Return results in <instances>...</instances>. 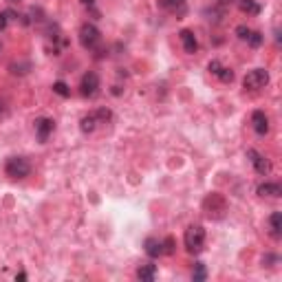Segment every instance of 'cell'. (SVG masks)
Here are the masks:
<instances>
[{
	"instance_id": "obj_1",
	"label": "cell",
	"mask_w": 282,
	"mask_h": 282,
	"mask_svg": "<svg viewBox=\"0 0 282 282\" xmlns=\"http://www.w3.org/2000/svg\"><path fill=\"white\" fill-rule=\"evenodd\" d=\"M203 212L210 220H223L227 214V201L225 196L218 194V192H210L203 198Z\"/></svg>"
},
{
	"instance_id": "obj_2",
	"label": "cell",
	"mask_w": 282,
	"mask_h": 282,
	"mask_svg": "<svg viewBox=\"0 0 282 282\" xmlns=\"http://www.w3.org/2000/svg\"><path fill=\"white\" fill-rule=\"evenodd\" d=\"M183 245L188 249V254H201L205 247V227L198 225V223L188 225V229L183 234Z\"/></svg>"
},
{
	"instance_id": "obj_3",
	"label": "cell",
	"mask_w": 282,
	"mask_h": 282,
	"mask_svg": "<svg viewBox=\"0 0 282 282\" xmlns=\"http://www.w3.org/2000/svg\"><path fill=\"white\" fill-rule=\"evenodd\" d=\"M5 174L9 179H27L31 174V163H29L25 157H9L5 161Z\"/></svg>"
},
{
	"instance_id": "obj_4",
	"label": "cell",
	"mask_w": 282,
	"mask_h": 282,
	"mask_svg": "<svg viewBox=\"0 0 282 282\" xmlns=\"http://www.w3.org/2000/svg\"><path fill=\"white\" fill-rule=\"evenodd\" d=\"M99 42H102V31L93 25V22H84V25L79 27V44L91 51V49L97 47Z\"/></svg>"
},
{
	"instance_id": "obj_5",
	"label": "cell",
	"mask_w": 282,
	"mask_h": 282,
	"mask_svg": "<svg viewBox=\"0 0 282 282\" xmlns=\"http://www.w3.org/2000/svg\"><path fill=\"white\" fill-rule=\"evenodd\" d=\"M267 84H269V71H267V69L249 71L247 75H245V79H243L245 91H260V88H265Z\"/></svg>"
},
{
	"instance_id": "obj_6",
	"label": "cell",
	"mask_w": 282,
	"mask_h": 282,
	"mask_svg": "<svg viewBox=\"0 0 282 282\" xmlns=\"http://www.w3.org/2000/svg\"><path fill=\"white\" fill-rule=\"evenodd\" d=\"M79 93H82V97H88V99H93L95 95L99 93V75L95 71H88V73L82 75Z\"/></svg>"
},
{
	"instance_id": "obj_7",
	"label": "cell",
	"mask_w": 282,
	"mask_h": 282,
	"mask_svg": "<svg viewBox=\"0 0 282 282\" xmlns=\"http://www.w3.org/2000/svg\"><path fill=\"white\" fill-rule=\"evenodd\" d=\"M247 159H249V163L251 166H254V170L260 176H269L271 174V161L265 157V154H260L258 150H254V148H251V150H247Z\"/></svg>"
},
{
	"instance_id": "obj_8",
	"label": "cell",
	"mask_w": 282,
	"mask_h": 282,
	"mask_svg": "<svg viewBox=\"0 0 282 282\" xmlns=\"http://www.w3.org/2000/svg\"><path fill=\"white\" fill-rule=\"evenodd\" d=\"M55 130V122L51 119V117H40L38 122H35V135H38V141H49L51 132Z\"/></svg>"
},
{
	"instance_id": "obj_9",
	"label": "cell",
	"mask_w": 282,
	"mask_h": 282,
	"mask_svg": "<svg viewBox=\"0 0 282 282\" xmlns=\"http://www.w3.org/2000/svg\"><path fill=\"white\" fill-rule=\"evenodd\" d=\"M179 38H181V44H183L185 53L194 55V53H196V51H198V40H196V35H194V31H190V29H181Z\"/></svg>"
},
{
	"instance_id": "obj_10",
	"label": "cell",
	"mask_w": 282,
	"mask_h": 282,
	"mask_svg": "<svg viewBox=\"0 0 282 282\" xmlns=\"http://www.w3.org/2000/svg\"><path fill=\"white\" fill-rule=\"evenodd\" d=\"M251 126H254V130L258 135H267V132H269V117H267L263 110H254V113H251Z\"/></svg>"
},
{
	"instance_id": "obj_11",
	"label": "cell",
	"mask_w": 282,
	"mask_h": 282,
	"mask_svg": "<svg viewBox=\"0 0 282 282\" xmlns=\"http://www.w3.org/2000/svg\"><path fill=\"white\" fill-rule=\"evenodd\" d=\"M258 194L267 196V198H280V196H282V185H280V183L265 181V183L258 185Z\"/></svg>"
},
{
	"instance_id": "obj_12",
	"label": "cell",
	"mask_w": 282,
	"mask_h": 282,
	"mask_svg": "<svg viewBox=\"0 0 282 282\" xmlns=\"http://www.w3.org/2000/svg\"><path fill=\"white\" fill-rule=\"evenodd\" d=\"M267 223H269V236L278 240L280 236H282V214L280 212H273Z\"/></svg>"
},
{
	"instance_id": "obj_13",
	"label": "cell",
	"mask_w": 282,
	"mask_h": 282,
	"mask_svg": "<svg viewBox=\"0 0 282 282\" xmlns=\"http://www.w3.org/2000/svg\"><path fill=\"white\" fill-rule=\"evenodd\" d=\"M137 278L139 280H144V282H152L154 278H157V265H152V263H144L137 269Z\"/></svg>"
},
{
	"instance_id": "obj_14",
	"label": "cell",
	"mask_w": 282,
	"mask_h": 282,
	"mask_svg": "<svg viewBox=\"0 0 282 282\" xmlns=\"http://www.w3.org/2000/svg\"><path fill=\"white\" fill-rule=\"evenodd\" d=\"M97 124H99V117H97V113H88V115L82 117L79 128H82V132H84V135H88V132H93L95 128H97Z\"/></svg>"
},
{
	"instance_id": "obj_15",
	"label": "cell",
	"mask_w": 282,
	"mask_h": 282,
	"mask_svg": "<svg viewBox=\"0 0 282 282\" xmlns=\"http://www.w3.org/2000/svg\"><path fill=\"white\" fill-rule=\"evenodd\" d=\"M238 7L243 13H247V16H258V13L263 11V7L258 0H238Z\"/></svg>"
},
{
	"instance_id": "obj_16",
	"label": "cell",
	"mask_w": 282,
	"mask_h": 282,
	"mask_svg": "<svg viewBox=\"0 0 282 282\" xmlns=\"http://www.w3.org/2000/svg\"><path fill=\"white\" fill-rule=\"evenodd\" d=\"M144 249H146V254L150 256V258H159V256L163 254V245H161V240H157V238H146Z\"/></svg>"
},
{
	"instance_id": "obj_17",
	"label": "cell",
	"mask_w": 282,
	"mask_h": 282,
	"mask_svg": "<svg viewBox=\"0 0 282 282\" xmlns=\"http://www.w3.org/2000/svg\"><path fill=\"white\" fill-rule=\"evenodd\" d=\"M161 7L176 13V16H181V13L185 11V0H161Z\"/></svg>"
},
{
	"instance_id": "obj_18",
	"label": "cell",
	"mask_w": 282,
	"mask_h": 282,
	"mask_svg": "<svg viewBox=\"0 0 282 282\" xmlns=\"http://www.w3.org/2000/svg\"><path fill=\"white\" fill-rule=\"evenodd\" d=\"M53 93L60 95V97H69V95H71V88H69V84H66V82L57 79V82H53Z\"/></svg>"
},
{
	"instance_id": "obj_19",
	"label": "cell",
	"mask_w": 282,
	"mask_h": 282,
	"mask_svg": "<svg viewBox=\"0 0 282 282\" xmlns=\"http://www.w3.org/2000/svg\"><path fill=\"white\" fill-rule=\"evenodd\" d=\"M205 278H207L205 265H203V263H196V265H194V271H192V280H194V282H203Z\"/></svg>"
},
{
	"instance_id": "obj_20",
	"label": "cell",
	"mask_w": 282,
	"mask_h": 282,
	"mask_svg": "<svg viewBox=\"0 0 282 282\" xmlns=\"http://www.w3.org/2000/svg\"><path fill=\"white\" fill-rule=\"evenodd\" d=\"M263 40H265V35L260 33V31H251L249 33V38H247V42H249V47L251 49H258L263 44Z\"/></svg>"
},
{
	"instance_id": "obj_21",
	"label": "cell",
	"mask_w": 282,
	"mask_h": 282,
	"mask_svg": "<svg viewBox=\"0 0 282 282\" xmlns=\"http://www.w3.org/2000/svg\"><path fill=\"white\" fill-rule=\"evenodd\" d=\"M220 82H225V84H229V82L234 79V71L232 69H227V66H223V69L218 71V75H216Z\"/></svg>"
},
{
	"instance_id": "obj_22",
	"label": "cell",
	"mask_w": 282,
	"mask_h": 282,
	"mask_svg": "<svg viewBox=\"0 0 282 282\" xmlns=\"http://www.w3.org/2000/svg\"><path fill=\"white\" fill-rule=\"evenodd\" d=\"M9 18H16V13H13V11H0V31L7 29V22H9Z\"/></svg>"
},
{
	"instance_id": "obj_23",
	"label": "cell",
	"mask_w": 282,
	"mask_h": 282,
	"mask_svg": "<svg viewBox=\"0 0 282 282\" xmlns=\"http://www.w3.org/2000/svg\"><path fill=\"white\" fill-rule=\"evenodd\" d=\"M161 245H163V254H168V256L174 254V249H176V247H174V238H166Z\"/></svg>"
},
{
	"instance_id": "obj_24",
	"label": "cell",
	"mask_w": 282,
	"mask_h": 282,
	"mask_svg": "<svg viewBox=\"0 0 282 282\" xmlns=\"http://www.w3.org/2000/svg\"><path fill=\"white\" fill-rule=\"evenodd\" d=\"M249 33H251V29H249V27H245V25L236 27V35H238L240 40H247V38H249Z\"/></svg>"
},
{
	"instance_id": "obj_25",
	"label": "cell",
	"mask_w": 282,
	"mask_h": 282,
	"mask_svg": "<svg viewBox=\"0 0 282 282\" xmlns=\"http://www.w3.org/2000/svg\"><path fill=\"white\" fill-rule=\"evenodd\" d=\"M223 69V64L218 62V60H212L210 64H207V71H210L212 73V75H218V71Z\"/></svg>"
},
{
	"instance_id": "obj_26",
	"label": "cell",
	"mask_w": 282,
	"mask_h": 282,
	"mask_svg": "<svg viewBox=\"0 0 282 282\" xmlns=\"http://www.w3.org/2000/svg\"><path fill=\"white\" fill-rule=\"evenodd\" d=\"M82 5H86V7H93V5H95V0H82Z\"/></svg>"
},
{
	"instance_id": "obj_27",
	"label": "cell",
	"mask_w": 282,
	"mask_h": 282,
	"mask_svg": "<svg viewBox=\"0 0 282 282\" xmlns=\"http://www.w3.org/2000/svg\"><path fill=\"white\" fill-rule=\"evenodd\" d=\"M3 113H5V104L0 102V115H3Z\"/></svg>"
},
{
	"instance_id": "obj_28",
	"label": "cell",
	"mask_w": 282,
	"mask_h": 282,
	"mask_svg": "<svg viewBox=\"0 0 282 282\" xmlns=\"http://www.w3.org/2000/svg\"><path fill=\"white\" fill-rule=\"evenodd\" d=\"M9 3H18V0H9Z\"/></svg>"
}]
</instances>
